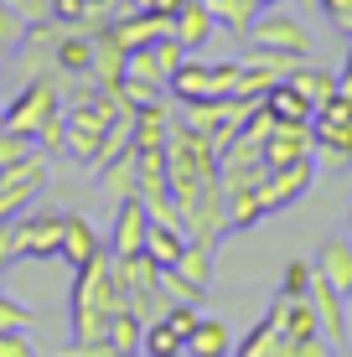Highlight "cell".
Wrapping results in <instances>:
<instances>
[{
	"instance_id": "1",
	"label": "cell",
	"mask_w": 352,
	"mask_h": 357,
	"mask_svg": "<svg viewBox=\"0 0 352 357\" xmlns=\"http://www.w3.org/2000/svg\"><path fill=\"white\" fill-rule=\"evenodd\" d=\"M119 305H125V295H119V280H114V254L99 249L72 280V342L109 337V321H114Z\"/></svg>"
},
{
	"instance_id": "2",
	"label": "cell",
	"mask_w": 352,
	"mask_h": 357,
	"mask_svg": "<svg viewBox=\"0 0 352 357\" xmlns=\"http://www.w3.org/2000/svg\"><path fill=\"white\" fill-rule=\"evenodd\" d=\"M176 213H181V233H187V243H202V249H217L223 243V233L234 228L228 223V192H223V176L208 181V187L176 197Z\"/></svg>"
},
{
	"instance_id": "3",
	"label": "cell",
	"mask_w": 352,
	"mask_h": 357,
	"mask_svg": "<svg viewBox=\"0 0 352 357\" xmlns=\"http://www.w3.org/2000/svg\"><path fill=\"white\" fill-rule=\"evenodd\" d=\"M238 78H244V63H202V57H187L171 73V93L176 104H202V98H228L238 93Z\"/></svg>"
},
{
	"instance_id": "4",
	"label": "cell",
	"mask_w": 352,
	"mask_h": 357,
	"mask_svg": "<svg viewBox=\"0 0 352 357\" xmlns=\"http://www.w3.org/2000/svg\"><path fill=\"white\" fill-rule=\"evenodd\" d=\"M114 280H119V295H125V305H135L140 316H161L166 305H171V295L161 285V264L151 259V254H130V259H114Z\"/></svg>"
},
{
	"instance_id": "5",
	"label": "cell",
	"mask_w": 352,
	"mask_h": 357,
	"mask_svg": "<svg viewBox=\"0 0 352 357\" xmlns=\"http://www.w3.org/2000/svg\"><path fill=\"white\" fill-rule=\"evenodd\" d=\"M52 114H63V93H57L52 78H26V89L6 104V125L16 135H31V140H36V130H42Z\"/></svg>"
},
{
	"instance_id": "6",
	"label": "cell",
	"mask_w": 352,
	"mask_h": 357,
	"mask_svg": "<svg viewBox=\"0 0 352 357\" xmlns=\"http://www.w3.org/2000/svg\"><path fill=\"white\" fill-rule=\"evenodd\" d=\"M311 187H316V155L311 161H296V166H280V171H264V181L254 187V197H259V213H285L290 202H300Z\"/></svg>"
},
{
	"instance_id": "7",
	"label": "cell",
	"mask_w": 352,
	"mask_h": 357,
	"mask_svg": "<svg viewBox=\"0 0 352 357\" xmlns=\"http://www.w3.org/2000/svg\"><path fill=\"white\" fill-rule=\"evenodd\" d=\"M249 42L259 47V52H290V57H311V31L300 26L296 16H285L280 6L259 10L249 26Z\"/></svg>"
},
{
	"instance_id": "8",
	"label": "cell",
	"mask_w": 352,
	"mask_h": 357,
	"mask_svg": "<svg viewBox=\"0 0 352 357\" xmlns=\"http://www.w3.org/2000/svg\"><path fill=\"white\" fill-rule=\"evenodd\" d=\"M47 181H52V155L36 145L31 155H21L16 166H0V197H16L21 207H31L36 197L47 192Z\"/></svg>"
},
{
	"instance_id": "9",
	"label": "cell",
	"mask_w": 352,
	"mask_h": 357,
	"mask_svg": "<svg viewBox=\"0 0 352 357\" xmlns=\"http://www.w3.org/2000/svg\"><path fill=\"white\" fill-rule=\"evenodd\" d=\"M316 155V125H280L264 135V166L280 171V166H296V161H311Z\"/></svg>"
},
{
	"instance_id": "10",
	"label": "cell",
	"mask_w": 352,
	"mask_h": 357,
	"mask_svg": "<svg viewBox=\"0 0 352 357\" xmlns=\"http://www.w3.org/2000/svg\"><path fill=\"white\" fill-rule=\"evenodd\" d=\"M145 233H151V213H145L140 192L125 197L114 213V233H109V254L114 259H130V254H145Z\"/></svg>"
},
{
	"instance_id": "11",
	"label": "cell",
	"mask_w": 352,
	"mask_h": 357,
	"mask_svg": "<svg viewBox=\"0 0 352 357\" xmlns=\"http://www.w3.org/2000/svg\"><path fill=\"white\" fill-rule=\"evenodd\" d=\"M311 305H316L321 337L332 342V347H347V337H352V326H347V295H337V290L316 275V280H311Z\"/></svg>"
},
{
	"instance_id": "12",
	"label": "cell",
	"mask_w": 352,
	"mask_h": 357,
	"mask_svg": "<svg viewBox=\"0 0 352 357\" xmlns=\"http://www.w3.org/2000/svg\"><path fill=\"white\" fill-rule=\"evenodd\" d=\"M213 31H217V16H213L208 0H187V6L171 16V36L187 47V52H202V47L213 42Z\"/></svg>"
},
{
	"instance_id": "13",
	"label": "cell",
	"mask_w": 352,
	"mask_h": 357,
	"mask_svg": "<svg viewBox=\"0 0 352 357\" xmlns=\"http://www.w3.org/2000/svg\"><path fill=\"white\" fill-rule=\"evenodd\" d=\"M99 249H104V243H99V233H93L89 218H83V213H63V249H57V259L72 264V269H83Z\"/></svg>"
},
{
	"instance_id": "14",
	"label": "cell",
	"mask_w": 352,
	"mask_h": 357,
	"mask_svg": "<svg viewBox=\"0 0 352 357\" xmlns=\"http://www.w3.org/2000/svg\"><path fill=\"white\" fill-rule=\"evenodd\" d=\"M275 321L290 342H306V337H321V321H316V305H311V295H280L275 301Z\"/></svg>"
},
{
	"instance_id": "15",
	"label": "cell",
	"mask_w": 352,
	"mask_h": 357,
	"mask_svg": "<svg viewBox=\"0 0 352 357\" xmlns=\"http://www.w3.org/2000/svg\"><path fill=\"white\" fill-rule=\"evenodd\" d=\"M311 264H316V275H321L337 295H352V243H347V238H326L321 254H316Z\"/></svg>"
},
{
	"instance_id": "16",
	"label": "cell",
	"mask_w": 352,
	"mask_h": 357,
	"mask_svg": "<svg viewBox=\"0 0 352 357\" xmlns=\"http://www.w3.org/2000/svg\"><path fill=\"white\" fill-rule=\"evenodd\" d=\"M264 109H270L280 125H311V114H316V104H311V98L300 93L290 78H280L270 93H264Z\"/></svg>"
},
{
	"instance_id": "17",
	"label": "cell",
	"mask_w": 352,
	"mask_h": 357,
	"mask_svg": "<svg viewBox=\"0 0 352 357\" xmlns=\"http://www.w3.org/2000/svg\"><path fill=\"white\" fill-rule=\"evenodd\" d=\"M145 254H151L161 269H176L181 254H187V233H181L176 223H151V233H145Z\"/></svg>"
},
{
	"instance_id": "18",
	"label": "cell",
	"mask_w": 352,
	"mask_h": 357,
	"mask_svg": "<svg viewBox=\"0 0 352 357\" xmlns=\"http://www.w3.org/2000/svg\"><path fill=\"white\" fill-rule=\"evenodd\" d=\"M187 352L192 357H228L234 352V331H228L223 321H213V316H202L197 331L187 337Z\"/></svg>"
},
{
	"instance_id": "19",
	"label": "cell",
	"mask_w": 352,
	"mask_h": 357,
	"mask_svg": "<svg viewBox=\"0 0 352 357\" xmlns=\"http://www.w3.org/2000/svg\"><path fill=\"white\" fill-rule=\"evenodd\" d=\"M285 342H290V337L280 331V321H275V316H264V321L254 326L234 352H238V357H285Z\"/></svg>"
},
{
	"instance_id": "20",
	"label": "cell",
	"mask_w": 352,
	"mask_h": 357,
	"mask_svg": "<svg viewBox=\"0 0 352 357\" xmlns=\"http://www.w3.org/2000/svg\"><path fill=\"white\" fill-rule=\"evenodd\" d=\"M125 78H130V83H151V89H166V93H171V73H166V63H161V52H155V47H135V52H130Z\"/></svg>"
},
{
	"instance_id": "21",
	"label": "cell",
	"mask_w": 352,
	"mask_h": 357,
	"mask_svg": "<svg viewBox=\"0 0 352 357\" xmlns=\"http://www.w3.org/2000/svg\"><path fill=\"white\" fill-rule=\"evenodd\" d=\"M52 68H57V73H93V36H83V31H63Z\"/></svg>"
},
{
	"instance_id": "22",
	"label": "cell",
	"mask_w": 352,
	"mask_h": 357,
	"mask_svg": "<svg viewBox=\"0 0 352 357\" xmlns=\"http://www.w3.org/2000/svg\"><path fill=\"white\" fill-rule=\"evenodd\" d=\"M99 176H104V187L125 202V197H135L140 192V166H135V145H130L125 155H114L109 166H99Z\"/></svg>"
},
{
	"instance_id": "23",
	"label": "cell",
	"mask_w": 352,
	"mask_h": 357,
	"mask_svg": "<svg viewBox=\"0 0 352 357\" xmlns=\"http://www.w3.org/2000/svg\"><path fill=\"white\" fill-rule=\"evenodd\" d=\"M290 83H296V89L306 93L311 104H321V98L342 93V83H337V73H332V68H311V57H306V63H300L296 73H290Z\"/></svg>"
},
{
	"instance_id": "24",
	"label": "cell",
	"mask_w": 352,
	"mask_h": 357,
	"mask_svg": "<svg viewBox=\"0 0 352 357\" xmlns=\"http://www.w3.org/2000/svg\"><path fill=\"white\" fill-rule=\"evenodd\" d=\"M109 342H114V347H125V352H140V342H145V316L135 311V305H119V311H114V321H109Z\"/></svg>"
},
{
	"instance_id": "25",
	"label": "cell",
	"mask_w": 352,
	"mask_h": 357,
	"mask_svg": "<svg viewBox=\"0 0 352 357\" xmlns=\"http://www.w3.org/2000/svg\"><path fill=\"white\" fill-rule=\"evenodd\" d=\"M176 352H187V342L176 337L171 326L155 316L151 326H145V342H140V357H176Z\"/></svg>"
},
{
	"instance_id": "26",
	"label": "cell",
	"mask_w": 352,
	"mask_h": 357,
	"mask_svg": "<svg viewBox=\"0 0 352 357\" xmlns=\"http://www.w3.org/2000/svg\"><path fill=\"white\" fill-rule=\"evenodd\" d=\"M213 6V16H217V26H228V31H244L254 26V16H259V6L254 0H208Z\"/></svg>"
},
{
	"instance_id": "27",
	"label": "cell",
	"mask_w": 352,
	"mask_h": 357,
	"mask_svg": "<svg viewBox=\"0 0 352 357\" xmlns=\"http://www.w3.org/2000/svg\"><path fill=\"white\" fill-rule=\"evenodd\" d=\"M213 259H217V249H202V243H187V254H181V275L192 280V285H202L208 290L213 285Z\"/></svg>"
},
{
	"instance_id": "28",
	"label": "cell",
	"mask_w": 352,
	"mask_h": 357,
	"mask_svg": "<svg viewBox=\"0 0 352 357\" xmlns=\"http://www.w3.org/2000/svg\"><path fill=\"white\" fill-rule=\"evenodd\" d=\"M21 42H26V21H21L6 0H0V63L21 52Z\"/></svg>"
},
{
	"instance_id": "29",
	"label": "cell",
	"mask_w": 352,
	"mask_h": 357,
	"mask_svg": "<svg viewBox=\"0 0 352 357\" xmlns=\"http://www.w3.org/2000/svg\"><path fill=\"white\" fill-rule=\"evenodd\" d=\"M161 285H166V295H171V301H181V305H202V285H192L187 275H181V269H161Z\"/></svg>"
},
{
	"instance_id": "30",
	"label": "cell",
	"mask_w": 352,
	"mask_h": 357,
	"mask_svg": "<svg viewBox=\"0 0 352 357\" xmlns=\"http://www.w3.org/2000/svg\"><path fill=\"white\" fill-rule=\"evenodd\" d=\"M311 280H316V264L311 259H290L285 280H280V295H311Z\"/></svg>"
},
{
	"instance_id": "31",
	"label": "cell",
	"mask_w": 352,
	"mask_h": 357,
	"mask_svg": "<svg viewBox=\"0 0 352 357\" xmlns=\"http://www.w3.org/2000/svg\"><path fill=\"white\" fill-rule=\"evenodd\" d=\"M161 321L171 326L176 337H181V342H187L192 331H197V321H202V316H197V305H181V301H171V305H166V311H161Z\"/></svg>"
},
{
	"instance_id": "32",
	"label": "cell",
	"mask_w": 352,
	"mask_h": 357,
	"mask_svg": "<svg viewBox=\"0 0 352 357\" xmlns=\"http://www.w3.org/2000/svg\"><path fill=\"white\" fill-rule=\"evenodd\" d=\"M31 305H21V301H10V295H0V331H31Z\"/></svg>"
},
{
	"instance_id": "33",
	"label": "cell",
	"mask_w": 352,
	"mask_h": 357,
	"mask_svg": "<svg viewBox=\"0 0 352 357\" xmlns=\"http://www.w3.org/2000/svg\"><path fill=\"white\" fill-rule=\"evenodd\" d=\"M36 145H42L47 155H57V151H68V114H52L42 130H36Z\"/></svg>"
},
{
	"instance_id": "34",
	"label": "cell",
	"mask_w": 352,
	"mask_h": 357,
	"mask_svg": "<svg viewBox=\"0 0 352 357\" xmlns=\"http://www.w3.org/2000/svg\"><path fill=\"white\" fill-rule=\"evenodd\" d=\"M31 151H36V140H31V135H16V130H6V135H0V166H16L21 155H31Z\"/></svg>"
},
{
	"instance_id": "35",
	"label": "cell",
	"mask_w": 352,
	"mask_h": 357,
	"mask_svg": "<svg viewBox=\"0 0 352 357\" xmlns=\"http://www.w3.org/2000/svg\"><path fill=\"white\" fill-rule=\"evenodd\" d=\"M68 357H140V352H125V347H114L109 337H99V342H72Z\"/></svg>"
},
{
	"instance_id": "36",
	"label": "cell",
	"mask_w": 352,
	"mask_h": 357,
	"mask_svg": "<svg viewBox=\"0 0 352 357\" xmlns=\"http://www.w3.org/2000/svg\"><path fill=\"white\" fill-rule=\"evenodd\" d=\"M10 10H16L26 26H42V21H52V0H6Z\"/></svg>"
},
{
	"instance_id": "37",
	"label": "cell",
	"mask_w": 352,
	"mask_h": 357,
	"mask_svg": "<svg viewBox=\"0 0 352 357\" xmlns=\"http://www.w3.org/2000/svg\"><path fill=\"white\" fill-rule=\"evenodd\" d=\"M0 357H36L31 331H0Z\"/></svg>"
},
{
	"instance_id": "38",
	"label": "cell",
	"mask_w": 352,
	"mask_h": 357,
	"mask_svg": "<svg viewBox=\"0 0 352 357\" xmlns=\"http://www.w3.org/2000/svg\"><path fill=\"white\" fill-rule=\"evenodd\" d=\"M337 347L326 337H306V342H285V357H332Z\"/></svg>"
},
{
	"instance_id": "39",
	"label": "cell",
	"mask_w": 352,
	"mask_h": 357,
	"mask_svg": "<svg viewBox=\"0 0 352 357\" xmlns=\"http://www.w3.org/2000/svg\"><path fill=\"white\" fill-rule=\"evenodd\" d=\"M52 21H63V26L89 21V0H52Z\"/></svg>"
},
{
	"instance_id": "40",
	"label": "cell",
	"mask_w": 352,
	"mask_h": 357,
	"mask_svg": "<svg viewBox=\"0 0 352 357\" xmlns=\"http://www.w3.org/2000/svg\"><path fill=\"white\" fill-rule=\"evenodd\" d=\"M316 10L326 21H337L342 31H352V0H316Z\"/></svg>"
},
{
	"instance_id": "41",
	"label": "cell",
	"mask_w": 352,
	"mask_h": 357,
	"mask_svg": "<svg viewBox=\"0 0 352 357\" xmlns=\"http://www.w3.org/2000/svg\"><path fill=\"white\" fill-rule=\"evenodd\" d=\"M181 6H187V0H151V10H155V16H166V21H171Z\"/></svg>"
},
{
	"instance_id": "42",
	"label": "cell",
	"mask_w": 352,
	"mask_h": 357,
	"mask_svg": "<svg viewBox=\"0 0 352 357\" xmlns=\"http://www.w3.org/2000/svg\"><path fill=\"white\" fill-rule=\"evenodd\" d=\"M337 83H342V93L352 98V47H347V57H342V73H337Z\"/></svg>"
},
{
	"instance_id": "43",
	"label": "cell",
	"mask_w": 352,
	"mask_h": 357,
	"mask_svg": "<svg viewBox=\"0 0 352 357\" xmlns=\"http://www.w3.org/2000/svg\"><path fill=\"white\" fill-rule=\"evenodd\" d=\"M342 238L352 243V202H347V218H342Z\"/></svg>"
},
{
	"instance_id": "44",
	"label": "cell",
	"mask_w": 352,
	"mask_h": 357,
	"mask_svg": "<svg viewBox=\"0 0 352 357\" xmlns=\"http://www.w3.org/2000/svg\"><path fill=\"white\" fill-rule=\"evenodd\" d=\"M254 6H259V10H270V6H280V0H254Z\"/></svg>"
},
{
	"instance_id": "45",
	"label": "cell",
	"mask_w": 352,
	"mask_h": 357,
	"mask_svg": "<svg viewBox=\"0 0 352 357\" xmlns=\"http://www.w3.org/2000/svg\"><path fill=\"white\" fill-rule=\"evenodd\" d=\"M6 130H10V125H6V104H0V135H6Z\"/></svg>"
},
{
	"instance_id": "46",
	"label": "cell",
	"mask_w": 352,
	"mask_h": 357,
	"mask_svg": "<svg viewBox=\"0 0 352 357\" xmlns=\"http://www.w3.org/2000/svg\"><path fill=\"white\" fill-rule=\"evenodd\" d=\"M300 6H316V0H300Z\"/></svg>"
},
{
	"instance_id": "47",
	"label": "cell",
	"mask_w": 352,
	"mask_h": 357,
	"mask_svg": "<svg viewBox=\"0 0 352 357\" xmlns=\"http://www.w3.org/2000/svg\"><path fill=\"white\" fill-rule=\"evenodd\" d=\"M109 6H114V0H109Z\"/></svg>"
},
{
	"instance_id": "48",
	"label": "cell",
	"mask_w": 352,
	"mask_h": 357,
	"mask_svg": "<svg viewBox=\"0 0 352 357\" xmlns=\"http://www.w3.org/2000/svg\"><path fill=\"white\" fill-rule=\"evenodd\" d=\"M36 357H42V352H36Z\"/></svg>"
}]
</instances>
